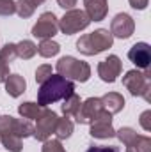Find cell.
<instances>
[{
  "mask_svg": "<svg viewBox=\"0 0 151 152\" xmlns=\"http://www.w3.org/2000/svg\"><path fill=\"white\" fill-rule=\"evenodd\" d=\"M123 85L132 96H142L148 103L151 101V71L144 69L142 73L137 69L128 71L123 76Z\"/></svg>",
  "mask_w": 151,
  "mask_h": 152,
  "instance_id": "cell-4",
  "label": "cell"
},
{
  "mask_svg": "<svg viewBox=\"0 0 151 152\" xmlns=\"http://www.w3.org/2000/svg\"><path fill=\"white\" fill-rule=\"evenodd\" d=\"M115 136L119 138V142H121L123 145H128V143L137 136V131H135L133 127H121V129L115 131Z\"/></svg>",
  "mask_w": 151,
  "mask_h": 152,
  "instance_id": "cell-26",
  "label": "cell"
},
{
  "mask_svg": "<svg viewBox=\"0 0 151 152\" xmlns=\"http://www.w3.org/2000/svg\"><path fill=\"white\" fill-rule=\"evenodd\" d=\"M128 2L133 9H139V11H144L148 7V0H128Z\"/></svg>",
  "mask_w": 151,
  "mask_h": 152,
  "instance_id": "cell-32",
  "label": "cell"
},
{
  "mask_svg": "<svg viewBox=\"0 0 151 152\" xmlns=\"http://www.w3.org/2000/svg\"><path fill=\"white\" fill-rule=\"evenodd\" d=\"M133 30H135V21H133V18L130 14L119 12V14L114 16L112 23H110V34H112V37L128 39V37H132Z\"/></svg>",
  "mask_w": 151,
  "mask_h": 152,
  "instance_id": "cell-11",
  "label": "cell"
},
{
  "mask_svg": "<svg viewBox=\"0 0 151 152\" xmlns=\"http://www.w3.org/2000/svg\"><path fill=\"white\" fill-rule=\"evenodd\" d=\"M36 53H38V46H36L32 41H29V39H23V41H20V42L16 44V55H18L20 58H23V60L32 58Z\"/></svg>",
  "mask_w": 151,
  "mask_h": 152,
  "instance_id": "cell-20",
  "label": "cell"
},
{
  "mask_svg": "<svg viewBox=\"0 0 151 152\" xmlns=\"http://www.w3.org/2000/svg\"><path fill=\"white\" fill-rule=\"evenodd\" d=\"M16 57H18L16 55V44L7 42V44H4V48H0V62L7 64V62H13Z\"/></svg>",
  "mask_w": 151,
  "mask_h": 152,
  "instance_id": "cell-25",
  "label": "cell"
},
{
  "mask_svg": "<svg viewBox=\"0 0 151 152\" xmlns=\"http://www.w3.org/2000/svg\"><path fill=\"white\" fill-rule=\"evenodd\" d=\"M32 2H34V4H36V5H41V4H43V2H44V0H32Z\"/></svg>",
  "mask_w": 151,
  "mask_h": 152,
  "instance_id": "cell-35",
  "label": "cell"
},
{
  "mask_svg": "<svg viewBox=\"0 0 151 152\" xmlns=\"http://www.w3.org/2000/svg\"><path fill=\"white\" fill-rule=\"evenodd\" d=\"M0 142L9 152H21L23 149L21 138H18L16 134H0Z\"/></svg>",
  "mask_w": 151,
  "mask_h": 152,
  "instance_id": "cell-23",
  "label": "cell"
},
{
  "mask_svg": "<svg viewBox=\"0 0 151 152\" xmlns=\"http://www.w3.org/2000/svg\"><path fill=\"white\" fill-rule=\"evenodd\" d=\"M14 12H16L14 0H0V16H11Z\"/></svg>",
  "mask_w": 151,
  "mask_h": 152,
  "instance_id": "cell-29",
  "label": "cell"
},
{
  "mask_svg": "<svg viewBox=\"0 0 151 152\" xmlns=\"http://www.w3.org/2000/svg\"><path fill=\"white\" fill-rule=\"evenodd\" d=\"M57 4H59V7H62V9H73L76 5V0H57Z\"/></svg>",
  "mask_w": 151,
  "mask_h": 152,
  "instance_id": "cell-34",
  "label": "cell"
},
{
  "mask_svg": "<svg viewBox=\"0 0 151 152\" xmlns=\"http://www.w3.org/2000/svg\"><path fill=\"white\" fill-rule=\"evenodd\" d=\"M73 122L70 120V117H64V118H59L57 120V126H55V136L57 140H68L73 133Z\"/></svg>",
  "mask_w": 151,
  "mask_h": 152,
  "instance_id": "cell-21",
  "label": "cell"
},
{
  "mask_svg": "<svg viewBox=\"0 0 151 152\" xmlns=\"http://www.w3.org/2000/svg\"><path fill=\"white\" fill-rule=\"evenodd\" d=\"M128 58L130 62H133L139 69H150L151 64V46L148 42H135L130 50H128Z\"/></svg>",
  "mask_w": 151,
  "mask_h": 152,
  "instance_id": "cell-13",
  "label": "cell"
},
{
  "mask_svg": "<svg viewBox=\"0 0 151 152\" xmlns=\"http://www.w3.org/2000/svg\"><path fill=\"white\" fill-rule=\"evenodd\" d=\"M41 152H66V151H64L61 140H50V138H48L46 142H43Z\"/></svg>",
  "mask_w": 151,
  "mask_h": 152,
  "instance_id": "cell-28",
  "label": "cell"
},
{
  "mask_svg": "<svg viewBox=\"0 0 151 152\" xmlns=\"http://www.w3.org/2000/svg\"><path fill=\"white\" fill-rule=\"evenodd\" d=\"M84 12L89 16L91 21H101L109 14V2L107 0H84Z\"/></svg>",
  "mask_w": 151,
  "mask_h": 152,
  "instance_id": "cell-14",
  "label": "cell"
},
{
  "mask_svg": "<svg viewBox=\"0 0 151 152\" xmlns=\"http://www.w3.org/2000/svg\"><path fill=\"white\" fill-rule=\"evenodd\" d=\"M112 44H114V37L110 34V30L98 28V30H94L91 34H84L78 39L76 41V50L82 55L93 57V55H98V53L112 48Z\"/></svg>",
  "mask_w": 151,
  "mask_h": 152,
  "instance_id": "cell-2",
  "label": "cell"
},
{
  "mask_svg": "<svg viewBox=\"0 0 151 152\" xmlns=\"http://www.w3.org/2000/svg\"><path fill=\"white\" fill-rule=\"evenodd\" d=\"M52 75H53V69H52V66H48V64H43V66H39L38 69H36V81L41 85L43 81H46V80H48Z\"/></svg>",
  "mask_w": 151,
  "mask_h": 152,
  "instance_id": "cell-27",
  "label": "cell"
},
{
  "mask_svg": "<svg viewBox=\"0 0 151 152\" xmlns=\"http://www.w3.org/2000/svg\"><path fill=\"white\" fill-rule=\"evenodd\" d=\"M55 71L57 75L64 76L71 81H80V83H85L91 78V66L75 57H62L57 62Z\"/></svg>",
  "mask_w": 151,
  "mask_h": 152,
  "instance_id": "cell-3",
  "label": "cell"
},
{
  "mask_svg": "<svg viewBox=\"0 0 151 152\" xmlns=\"http://www.w3.org/2000/svg\"><path fill=\"white\" fill-rule=\"evenodd\" d=\"M101 110H103L101 99L100 97H89L80 104L78 112L75 113V118L78 124H91Z\"/></svg>",
  "mask_w": 151,
  "mask_h": 152,
  "instance_id": "cell-12",
  "label": "cell"
},
{
  "mask_svg": "<svg viewBox=\"0 0 151 152\" xmlns=\"http://www.w3.org/2000/svg\"><path fill=\"white\" fill-rule=\"evenodd\" d=\"M36 4L32 2V0H18L16 2V14L20 16V18H30L32 14H34V11H36Z\"/></svg>",
  "mask_w": 151,
  "mask_h": 152,
  "instance_id": "cell-24",
  "label": "cell"
},
{
  "mask_svg": "<svg viewBox=\"0 0 151 152\" xmlns=\"http://www.w3.org/2000/svg\"><path fill=\"white\" fill-rule=\"evenodd\" d=\"M91 131L89 134L93 138H100V140H107L115 136V129L112 127V113H109L105 108L96 115V118L89 124Z\"/></svg>",
  "mask_w": 151,
  "mask_h": 152,
  "instance_id": "cell-8",
  "label": "cell"
},
{
  "mask_svg": "<svg viewBox=\"0 0 151 152\" xmlns=\"http://www.w3.org/2000/svg\"><path fill=\"white\" fill-rule=\"evenodd\" d=\"M75 92V83L61 75H52L46 81L41 83L38 90V104L46 108L61 99H66Z\"/></svg>",
  "mask_w": 151,
  "mask_h": 152,
  "instance_id": "cell-1",
  "label": "cell"
},
{
  "mask_svg": "<svg viewBox=\"0 0 151 152\" xmlns=\"http://www.w3.org/2000/svg\"><path fill=\"white\" fill-rule=\"evenodd\" d=\"M43 106H39L38 103H30V101H27V103H21L20 106H18V113L21 115L23 118H27V120H38L39 115L43 113Z\"/></svg>",
  "mask_w": 151,
  "mask_h": 152,
  "instance_id": "cell-17",
  "label": "cell"
},
{
  "mask_svg": "<svg viewBox=\"0 0 151 152\" xmlns=\"http://www.w3.org/2000/svg\"><path fill=\"white\" fill-rule=\"evenodd\" d=\"M80 104H82L80 97H78L75 92H73L71 96H68V97L64 99V103H62L61 110H62L64 117H75V113L78 112V108H80Z\"/></svg>",
  "mask_w": 151,
  "mask_h": 152,
  "instance_id": "cell-22",
  "label": "cell"
},
{
  "mask_svg": "<svg viewBox=\"0 0 151 152\" xmlns=\"http://www.w3.org/2000/svg\"><path fill=\"white\" fill-rule=\"evenodd\" d=\"M85 152H119L117 147H98V145H93V147H89Z\"/></svg>",
  "mask_w": 151,
  "mask_h": 152,
  "instance_id": "cell-31",
  "label": "cell"
},
{
  "mask_svg": "<svg viewBox=\"0 0 151 152\" xmlns=\"http://www.w3.org/2000/svg\"><path fill=\"white\" fill-rule=\"evenodd\" d=\"M7 78H9V66L0 62V83H4Z\"/></svg>",
  "mask_w": 151,
  "mask_h": 152,
  "instance_id": "cell-33",
  "label": "cell"
},
{
  "mask_svg": "<svg viewBox=\"0 0 151 152\" xmlns=\"http://www.w3.org/2000/svg\"><path fill=\"white\" fill-rule=\"evenodd\" d=\"M0 134H16L18 138H29L34 134V126L30 120H20L11 115L0 117Z\"/></svg>",
  "mask_w": 151,
  "mask_h": 152,
  "instance_id": "cell-6",
  "label": "cell"
},
{
  "mask_svg": "<svg viewBox=\"0 0 151 152\" xmlns=\"http://www.w3.org/2000/svg\"><path fill=\"white\" fill-rule=\"evenodd\" d=\"M59 32V20L53 12H43L32 27V36L38 39H52Z\"/></svg>",
  "mask_w": 151,
  "mask_h": 152,
  "instance_id": "cell-9",
  "label": "cell"
},
{
  "mask_svg": "<svg viewBox=\"0 0 151 152\" xmlns=\"http://www.w3.org/2000/svg\"><path fill=\"white\" fill-rule=\"evenodd\" d=\"M5 83V92L11 96V97H20L25 88H27V81L25 78L20 75H9V78L4 81Z\"/></svg>",
  "mask_w": 151,
  "mask_h": 152,
  "instance_id": "cell-15",
  "label": "cell"
},
{
  "mask_svg": "<svg viewBox=\"0 0 151 152\" xmlns=\"http://www.w3.org/2000/svg\"><path fill=\"white\" fill-rule=\"evenodd\" d=\"M57 120H59V117H57V113H55L53 110L44 108L43 113L39 115L38 124L34 126V134H32V136H34L38 142H46V140L55 133Z\"/></svg>",
  "mask_w": 151,
  "mask_h": 152,
  "instance_id": "cell-7",
  "label": "cell"
},
{
  "mask_svg": "<svg viewBox=\"0 0 151 152\" xmlns=\"http://www.w3.org/2000/svg\"><path fill=\"white\" fill-rule=\"evenodd\" d=\"M139 122H141V126H142L144 131H151V110L142 112L141 118H139Z\"/></svg>",
  "mask_w": 151,
  "mask_h": 152,
  "instance_id": "cell-30",
  "label": "cell"
},
{
  "mask_svg": "<svg viewBox=\"0 0 151 152\" xmlns=\"http://www.w3.org/2000/svg\"><path fill=\"white\" fill-rule=\"evenodd\" d=\"M121 71H123V62L117 55H109L105 60L98 64V76L105 83H114L117 76L121 75Z\"/></svg>",
  "mask_w": 151,
  "mask_h": 152,
  "instance_id": "cell-10",
  "label": "cell"
},
{
  "mask_svg": "<svg viewBox=\"0 0 151 152\" xmlns=\"http://www.w3.org/2000/svg\"><path fill=\"white\" fill-rule=\"evenodd\" d=\"M126 152H151V138L144 134H137L126 145Z\"/></svg>",
  "mask_w": 151,
  "mask_h": 152,
  "instance_id": "cell-18",
  "label": "cell"
},
{
  "mask_svg": "<svg viewBox=\"0 0 151 152\" xmlns=\"http://www.w3.org/2000/svg\"><path fill=\"white\" fill-rule=\"evenodd\" d=\"M61 51V44L52 41V39H41L38 46V53L44 58H50V57H55L57 53Z\"/></svg>",
  "mask_w": 151,
  "mask_h": 152,
  "instance_id": "cell-19",
  "label": "cell"
},
{
  "mask_svg": "<svg viewBox=\"0 0 151 152\" xmlns=\"http://www.w3.org/2000/svg\"><path fill=\"white\" fill-rule=\"evenodd\" d=\"M100 99H101L103 108L112 115L119 113V112L124 108V97H123L119 92H109V94H105V96L100 97Z\"/></svg>",
  "mask_w": 151,
  "mask_h": 152,
  "instance_id": "cell-16",
  "label": "cell"
},
{
  "mask_svg": "<svg viewBox=\"0 0 151 152\" xmlns=\"http://www.w3.org/2000/svg\"><path fill=\"white\" fill-rule=\"evenodd\" d=\"M91 20L82 9H70L61 20H59V30L64 36H73L80 30H85L89 27Z\"/></svg>",
  "mask_w": 151,
  "mask_h": 152,
  "instance_id": "cell-5",
  "label": "cell"
}]
</instances>
